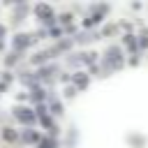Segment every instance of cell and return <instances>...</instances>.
<instances>
[{"label": "cell", "instance_id": "cell-1", "mask_svg": "<svg viewBox=\"0 0 148 148\" xmlns=\"http://www.w3.org/2000/svg\"><path fill=\"white\" fill-rule=\"evenodd\" d=\"M14 116H16L21 123H32V120H35V113H32L30 109H25V106H16V109H14Z\"/></svg>", "mask_w": 148, "mask_h": 148}, {"label": "cell", "instance_id": "cell-2", "mask_svg": "<svg viewBox=\"0 0 148 148\" xmlns=\"http://www.w3.org/2000/svg\"><path fill=\"white\" fill-rule=\"evenodd\" d=\"M30 42H32V39H30V35H16V39H14V49H18V51H21V49H25Z\"/></svg>", "mask_w": 148, "mask_h": 148}, {"label": "cell", "instance_id": "cell-3", "mask_svg": "<svg viewBox=\"0 0 148 148\" xmlns=\"http://www.w3.org/2000/svg\"><path fill=\"white\" fill-rule=\"evenodd\" d=\"M74 81H76V86H79V88H86V83H88V76H83V74L79 72V74L74 76Z\"/></svg>", "mask_w": 148, "mask_h": 148}, {"label": "cell", "instance_id": "cell-4", "mask_svg": "<svg viewBox=\"0 0 148 148\" xmlns=\"http://www.w3.org/2000/svg\"><path fill=\"white\" fill-rule=\"evenodd\" d=\"M39 148H56V141H53V139H44V141L39 143Z\"/></svg>", "mask_w": 148, "mask_h": 148}, {"label": "cell", "instance_id": "cell-5", "mask_svg": "<svg viewBox=\"0 0 148 148\" xmlns=\"http://www.w3.org/2000/svg\"><path fill=\"white\" fill-rule=\"evenodd\" d=\"M23 139H25V141H37L39 136H37L35 132H23Z\"/></svg>", "mask_w": 148, "mask_h": 148}, {"label": "cell", "instance_id": "cell-6", "mask_svg": "<svg viewBox=\"0 0 148 148\" xmlns=\"http://www.w3.org/2000/svg\"><path fill=\"white\" fill-rule=\"evenodd\" d=\"M51 109H53V113H62V106H60L58 102H53V104H51Z\"/></svg>", "mask_w": 148, "mask_h": 148}, {"label": "cell", "instance_id": "cell-7", "mask_svg": "<svg viewBox=\"0 0 148 148\" xmlns=\"http://www.w3.org/2000/svg\"><path fill=\"white\" fill-rule=\"evenodd\" d=\"M5 139H16V134L12 130H5Z\"/></svg>", "mask_w": 148, "mask_h": 148}, {"label": "cell", "instance_id": "cell-8", "mask_svg": "<svg viewBox=\"0 0 148 148\" xmlns=\"http://www.w3.org/2000/svg\"><path fill=\"white\" fill-rule=\"evenodd\" d=\"M74 92H76V88H67V90H65V95H67V97H74Z\"/></svg>", "mask_w": 148, "mask_h": 148}, {"label": "cell", "instance_id": "cell-9", "mask_svg": "<svg viewBox=\"0 0 148 148\" xmlns=\"http://www.w3.org/2000/svg\"><path fill=\"white\" fill-rule=\"evenodd\" d=\"M5 37V25H0V39Z\"/></svg>", "mask_w": 148, "mask_h": 148}]
</instances>
